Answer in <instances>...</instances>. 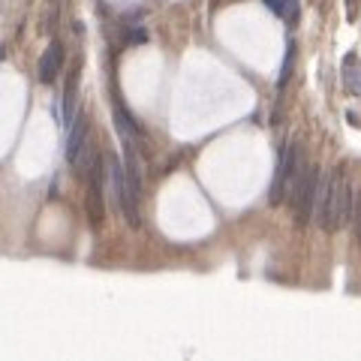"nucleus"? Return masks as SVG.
<instances>
[{
  "instance_id": "4468645a",
  "label": "nucleus",
  "mask_w": 361,
  "mask_h": 361,
  "mask_svg": "<svg viewBox=\"0 0 361 361\" xmlns=\"http://www.w3.org/2000/svg\"><path fill=\"white\" fill-rule=\"evenodd\" d=\"M145 39H147L145 30H130L127 34V43H145Z\"/></svg>"
},
{
  "instance_id": "20e7f679",
  "label": "nucleus",
  "mask_w": 361,
  "mask_h": 361,
  "mask_svg": "<svg viewBox=\"0 0 361 361\" xmlns=\"http://www.w3.org/2000/svg\"><path fill=\"white\" fill-rule=\"evenodd\" d=\"M103 193L112 208L124 211V163L114 154H103Z\"/></svg>"
},
{
  "instance_id": "ddd939ff",
  "label": "nucleus",
  "mask_w": 361,
  "mask_h": 361,
  "mask_svg": "<svg viewBox=\"0 0 361 361\" xmlns=\"http://www.w3.org/2000/svg\"><path fill=\"white\" fill-rule=\"evenodd\" d=\"M358 6H361V0H347V19H349V21H355Z\"/></svg>"
},
{
  "instance_id": "423d86ee",
  "label": "nucleus",
  "mask_w": 361,
  "mask_h": 361,
  "mask_svg": "<svg viewBox=\"0 0 361 361\" xmlns=\"http://www.w3.org/2000/svg\"><path fill=\"white\" fill-rule=\"evenodd\" d=\"M85 147H87V114L79 112L67 130V145H63V154H67L70 166H81V151Z\"/></svg>"
},
{
  "instance_id": "7ed1b4c3",
  "label": "nucleus",
  "mask_w": 361,
  "mask_h": 361,
  "mask_svg": "<svg viewBox=\"0 0 361 361\" xmlns=\"http://www.w3.org/2000/svg\"><path fill=\"white\" fill-rule=\"evenodd\" d=\"M301 169H305V157H301L298 142L283 145L280 160H277L274 180H271V205H280L286 196H289V190H292V184H295V178H298Z\"/></svg>"
},
{
  "instance_id": "f03ea898",
  "label": "nucleus",
  "mask_w": 361,
  "mask_h": 361,
  "mask_svg": "<svg viewBox=\"0 0 361 361\" xmlns=\"http://www.w3.org/2000/svg\"><path fill=\"white\" fill-rule=\"evenodd\" d=\"M319 180H322V175H319L316 166H307L298 172V178H295L292 190L286 199L292 202V211H295V220H298V226H305L310 217H313V205H316V190H319Z\"/></svg>"
},
{
  "instance_id": "f8f14e48",
  "label": "nucleus",
  "mask_w": 361,
  "mask_h": 361,
  "mask_svg": "<svg viewBox=\"0 0 361 361\" xmlns=\"http://www.w3.org/2000/svg\"><path fill=\"white\" fill-rule=\"evenodd\" d=\"M352 220H355V235H358V241H361V190L355 196V205H352Z\"/></svg>"
},
{
  "instance_id": "6e6552de",
  "label": "nucleus",
  "mask_w": 361,
  "mask_h": 361,
  "mask_svg": "<svg viewBox=\"0 0 361 361\" xmlns=\"http://www.w3.org/2000/svg\"><path fill=\"white\" fill-rule=\"evenodd\" d=\"M79 70H81V57L72 63L70 70V87L63 90V103H61V118H63V130H70L72 118H76V90H79Z\"/></svg>"
},
{
  "instance_id": "9b49d317",
  "label": "nucleus",
  "mask_w": 361,
  "mask_h": 361,
  "mask_svg": "<svg viewBox=\"0 0 361 361\" xmlns=\"http://www.w3.org/2000/svg\"><path fill=\"white\" fill-rule=\"evenodd\" d=\"M280 19L286 21V24H298V19H301V0H283L280 3Z\"/></svg>"
},
{
  "instance_id": "39448f33",
  "label": "nucleus",
  "mask_w": 361,
  "mask_h": 361,
  "mask_svg": "<svg viewBox=\"0 0 361 361\" xmlns=\"http://www.w3.org/2000/svg\"><path fill=\"white\" fill-rule=\"evenodd\" d=\"M85 214H87V223L94 229L103 226L105 220V193H103V160L94 166V175H90V184H87V193H85Z\"/></svg>"
},
{
  "instance_id": "f257e3e1",
  "label": "nucleus",
  "mask_w": 361,
  "mask_h": 361,
  "mask_svg": "<svg viewBox=\"0 0 361 361\" xmlns=\"http://www.w3.org/2000/svg\"><path fill=\"white\" fill-rule=\"evenodd\" d=\"M313 217L325 232H338V229H343V223L352 217V187H349L347 172L343 169H334L328 178L319 180Z\"/></svg>"
},
{
  "instance_id": "9d476101",
  "label": "nucleus",
  "mask_w": 361,
  "mask_h": 361,
  "mask_svg": "<svg viewBox=\"0 0 361 361\" xmlns=\"http://www.w3.org/2000/svg\"><path fill=\"white\" fill-rule=\"evenodd\" d=\"M295 70V43H286V57H283V67H280V79H277V87H283L286 81L292 79Z\"/></svg>"
},
{
  "instance_id": "1a4fd4ad",
  "label": "nucleus",
  "mask_w": 361,
  "mask_h": 361,
  "mask_svg": "<svg viewBox=\"0 0 361 361\" xmlns=\"http://www.w3.org/2000/svg\"><path fill=\"white\" fill-rule=\"evenodd\" d=\"M340 76H343V87H347L352 96H361V57L358 54H347V57H343Z\"/></svg>"
},
{
  "instance_id": "2eb2a0df",
  "label": "nucleus",
  "mask_w": 361,
  "mask_h": 361,
  "mask_svg": "<svg viewBox=\"0 0 361 361\" xmlns=\"http://www.w3.org/2000/svg\"><path fill=\"white\" fill-rule=\"evenodd\" d=\"M319 3H322V0H319Z\"/></svg>"
},
{
  "instance_id": "0eeeda50",
  "label": "nucleus",
  "mask_w": 361,
  "mask_h": 361,
  "mask_svg": "<svg viewBox=\"0 0 361 361\" xmlns=\"http://www.w3.org/2000/svg\"><path fill=\"white\" fill-rule=\"evenodd\" d=\"M61 70H63V45H61V39H52L48 48L43 52V57H39L37 79L43 81V85H52Z\"/></svg>"
}]
</instances>
